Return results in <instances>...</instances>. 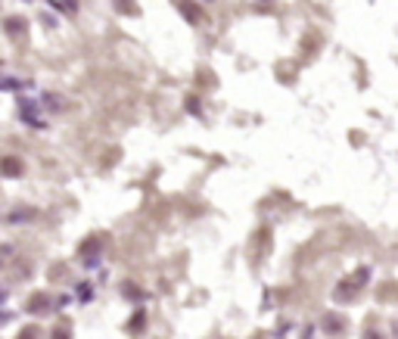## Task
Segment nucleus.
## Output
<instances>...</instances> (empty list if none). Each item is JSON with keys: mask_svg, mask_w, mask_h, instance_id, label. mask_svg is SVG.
Instances as JSON below:
<instances>
[{"mask_svg": "<svg viewBox=\"0 0 398 339\" xmlns=\"http://www.w3.org/2000/svg\"><path fill=\"white\" fill-rule=\"evenodd\" d=\"M100 252H103V243H100V236H94V240H88L81 246V259L84 265H94V261L100 259Z\"/></svg>", "mask_w": 398, "mask_h": 339, "instance_id": "obj_1", "label": "nucleus"}, {"mask_svg": "<svg viewBox=\"0 0 398 339\" xmlns=\"http://www.w3.org/2000/svg\"><path fill=\"white\" fill-rule=\"evenodd\" d=\"M324 330H330V333H342V330H345V320L336 318V315H327V318H324Z\"/></svg>", "mask_w": 398, "mask_h": 339, "instance_id": "obj_2", "label": "nucleus"}, {"mask_svg": "<svg viewBox=\"0 0 398 339\" xmlns=\"http://www.w3.org/2000/svg\"><path fill=\"white\" fill-rule=\"evenodd\" d=\"M50 299H47V296H35V299H31L28 302V311H35V315H41V311H47L44 308V305H47Z\"/></svg>", "mask_w": 398, "mask_h": 339, "instance_id": "obj_3", "label": "nucleus"}, {"mask_svg": "<svg viewBox=\"0 0 398 339\" xmlns=\"http://www.w3.org/2000/svg\"><path fill=\"white\" fill-rule=\"evenodd\" d=\"M6 31H10V35H19V31H25V19H6Z\"/></svg>", "mask_w": 398, "mask_h": 339, "instance_id": "obj_4", "label": "nucleus"}, {"mask_svg": "<svg viewBox=\"0 0 398 339\" xmlns=\"http://www.w3.org/2000/svg\"><path fill=\"white\" fill-rule=\"evenodd\" d=\"M19 172H22V165L16 162V159H6L4 162V174H19Z\"/></svg>", "mask_w": 398, "mask_h": 339, "instance_id": "obj_5", "label": "nucleus"}, {"mask_svg": "<svg viewBox=\"0 0 398 339\" xmlns=\"http://www.w3.org/2000/svg\"><path fill=\"white\" fill-rule=\"evenodd\" d=\"M177 4H181V10H184V16H187V19H197V13H193V4H190V0H177Z\"/></svg>", "mask_w": 398, "mask_h": 339, "instance_id": "obj_6", "label": "nucleus"}, {"mask_svg": "<svg viewBox=\"0 0 398 339\" xmlns=\"http://www.w3.org/2000/svg\"><path fill=\"white\" fill-rule=\"evenodd\" d=\"M63 10L66 13H75V10H78V4H75V0H63Z\"/></svg>", "mask_w": 398, "mask_h": 339, "instance_id": "obj_7", "label": "nucleus"}, {"mask_svg": "<svg viewBox=\"0 0 398 339\" xmlns=\"http://www.w3.org/2000/svg\"><path fill=\"white\" fill-rule=\"evenodd\" d=\"M66 333H69V330H56V339H69Z\"/></svg>", "mask_w": 398, "mask_h": 339, "instance_id": "obj_8", "label": "nucleus"}]
</instances>
